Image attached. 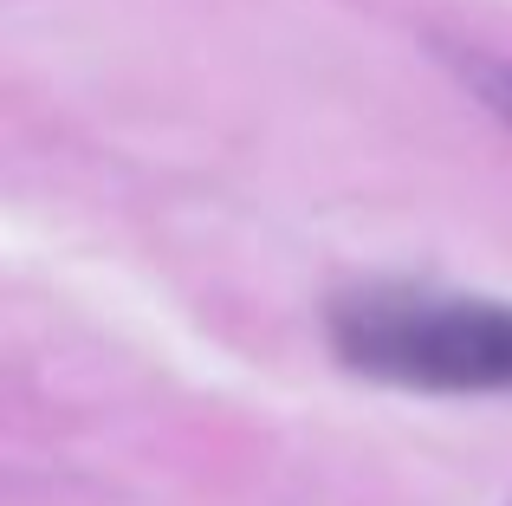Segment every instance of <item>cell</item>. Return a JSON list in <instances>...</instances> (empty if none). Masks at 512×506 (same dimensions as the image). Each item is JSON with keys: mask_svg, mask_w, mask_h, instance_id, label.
<instances>
[{"mask_svg": "<svg viewBox=\"0 0 512 506\" xmlns=\"http://www.w3.org/2000/svg\"><path fill=\"white\" fill-rule=\"evenodd\" d=\"M331 344L350 370L415 390H512V305L363 292L331 312Z\"/></svg>", "mask_w": 512, "mask_h": 506, "instance_id": "6da1fadb", "label": "cell"}, {"mask_svg": "<svg viewBox=\"0 0 512 506\" xmlns=\"http://www.w3.org/2000/svg\"><path fill=\"white\" fill-rule=\"evenodd\" d=\"M461 72H467V85L480 91V98L493 104V111L512 124V65H493V59H461Z\"/></svg>", "mask_w": 512, "mask_h": 506, "instance_id": "7a4b0ae2", "label": "cell"}]
</instances>
